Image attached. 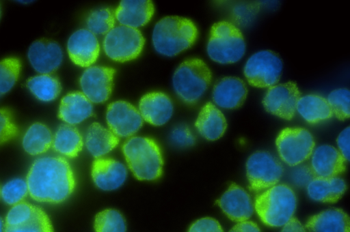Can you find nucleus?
I'll return each instance as SVG.
<instances>
[{
    "mask_svg": "<svg viewBox=\"0 0 350 232\" xmlns=\"http://www.w3.org/2000/svg\"><path fill=\"white\" fill-rule=\"evenodd\" d=\"M26 182L30 197L35 201L60 203L73 192L76 181L68 162L59 156H44L31 164Z\"/></svg>",
    "mask_w": 350,
    "mask_h": 232,
    "instance_id": "1",
    "label": "nucleus"
},
{
    "mask_svg": "<svg viewBox=\"0 0 350 232\" xmlns=\"http://www.w3.org/2000/svg\"><path fill=\"white\" fill-rule=\"evenodd\" d=\"M197 36V27L191 20L171 16L164 17L156 23L152 40L157 53L173 57L191 47Z\"/></svg>",
    "mask_w": 350,
    "mask_h": 232,
    "instance_id": "2",
    "label": "nucleus"
},
{
    "mask_svg": "<svg viewBox=\"0 0 350 232\" xmlns=\"http://www.w3.org/2000/svg\"><path fill=\"white\" fill-rule=\"evenodd\" d=\"M126 163L139 180H155L163 170V158L159 147L152 139L133 136L122 146Z\"/></svg>",
    "mask_w": 350,
    "mask_h": 232,
    "instance_id": "3",
    "label": "nucleus"
},
{
    "mask_svg": "<svg viewBox=\"0 0 350 232\" xmlns=\"http://www.w3.org/2000/svg\"><path fill=\"white\" fill-rule=\"evenodd\" d=\"M297 199L287 185L276 184L256 195L254 208L260 220L267 226H284L293 216Z\"/></svg>",
    "mask_w": 350,
    "mask_h": 232,
    "instance_id": "4",
    "label": "nucleus"
},
{
    "mask_svg": "<svg viewBox=\"0 0 350 232\" xmlns=\"http://www.w3.org/2000/svg\"><path fill=\"white\" fill-rule=\"evenodd\" d=\"M212 80L211 72L200 59L190 58L183 61L172 76V85L177 96L187 104L199 101Z\"/></svg>",
    "mask_w": 350,
    "mask_h": 232,
    "instance_id": "5",
    "label": "nucleus"
},
{
    "mask_svg": "<svg viewBox=\"0 0 350 232\" xmlns=\"http://www.w3.org/2000/svg\"><path fill=\"white\" fill-rule=\"evenodd\" d=\"M245 48L243 35L234 24L221 20L213 25L206 52L213 61L221 64L236 63L243 57Z\"/></svg>",
    "mask_w": 350,
    "mask_h": 232,
    "instance_id": "6",
    "label": "nucleus"
},
{
    "mask_svg": "<svg viewBox=\"0 0 350 232\" xmlns=\"http://www.w3.org/2000/svg\"><path fill=\"white\" fill-rule=\"evenodd\" d=\"M144 42V36L139 29L118 25L105 35L103 46L109 58L115 61L125 62L140 55Z\"/></svg>",
    "mask_w": 350,
    "mask_h": 232,
    "instance_id": "7",
    "label": "nucleus"
},
{
    "mask_svg": "<svg viewBox=\"0 0 350 232\" xmlns=\"http://www.w3.org/2000/svg\"><path fill=\"white\" fill-rule=\"evenodd\" d=\"M275 145L281 160L295 166L308 159L314 149L312 134L303 128H286L275 139Z\"/></svg>",
    "mask_w": 350,
    "mask_h": 232,
    "instance_id": "8",
    "label": "nucleus"
},
{
    "mask_svg": "<svg viewBox=\"0 0 350 232\" xmlns=\"http://www.w3.org/2000/svg\"><path fill=\"white\" fill-rule=\"evenodd\" d=\"M283 63L278 54L271 50H260L246 61L243 74L248 83L255 87L275 85L281 76Z\"/></svg>",
    "mask_w": 350,
    "mask_h": 232,
    "instance_id": "9",
    "label": "nucleus"
},
{
    "mask_svg": "<svg viewBox=\"0 0 350 232\" xmlns=\"http://www.w3.org/2000/svg\"><path fill=\"white\" fill-rule=\"evenodd\" d=\"M280 162L270 153L258 151L246 162V175L250 189L260 192L276 185L283 175Z\"/></svg>",
    "mask_w": 350,
    "mask_h": 232,
    "instance_id": "10",
    "label": "nucleus"
},
{
    "mask_svg": "<svg viewBox=\"0 0 350 232\" xmlns=\"http://www.w3.org/2000/svg\"><path fill=\"white\" fill-rule=\"evenodd\" d=\"M301 93L294 82L276 84L268 89L262 100L265 110L282 119L290 120L295 113Z\"/></svg>",
    "mask_w": 350,
    "mask_h": 232,
    "instance_id": "11",
    "label": "nucleus"
},
{
    "mask_svg": "<svg viewBox=\"0 0 350 232\" xmlns=\"http://www.w3.org/2000/svg\"><path fill=\"white\" fill-rule=\"evenodd\" d=\"M115 72V70L110 67H88L79 79L82 93L91 102H105L112 91Z\"/></svg>",
    "mask_w": 350,
    "mask_h": 232,
    "instance_id": "12",
    "label": "nucleus"
},
{
    "mask_svg": "<svg viewBox=\"0 0 350 232\" xmlns=\"http://www.w3.org/2000/svg\"><path fill=\"white\" fill-rule=\"evenodd\" d=\"M106 121L109 130L120 137L133 135L143 124L139 111L131 104L123 100L116 101L108 105Z\"/></svg>",
    "mask_w": 350,
    "mask_h": 232,
    "instance_id": "13",
    "label": "nucleus"
},
{
    "mask_svg": "<svg viewBox=\"0 0 350 232\" xmlns=\"http://www.w3.org/2000/svg\"><path fill=\"white\" fill-rule=\"evenodd\" d=\"M27 58L32 68L40 74H51L61 66L63 51L54 40L41 38L34 41L27 51Z\"/></svg>",
    "mask_w": 350,
    "mask_h": 232,
    "instance_id": "14",
    "label": "nucleus"
},
{
    "mask_svg": "<svg viewBox=\"0 0 350 232\" xmlns=\"http://www.w3.org/2000/svg\"><path fill=\"white\" fill-rule=\"evenodd\" d=\"M67 51L75 64L88 68L97 60L100 44L94 34L87 29H80L68 38Z\"/></svg>",
    "mask_w": 350,
    "mask_h": 232,
    "instance_id": "15",
    "label": "nucleus"
},
{
    "mask_svg": "<svg viewBox=\"0 0 350 232\" xmlns=\"http://www.w3.org/2000/svg\"><path fill=\"white\" fill-rule=\"evenodd\" d=\"M217 203L228 218L238 222L247 220L254 209L250 194L234 183L230 185Z\"/></svg>",
    "mask_w": 350,
    "mask_h": 232,
    "instance_id": "16",
    "label": "nucleus"
},
{
    "mask_svg": "<svg viewBox=\"0 0 350 232\" xmlns=\"http://www.w3.org/2000/svg\"><path fill=\"white\" fill-rule=\"evenodd\" d=\"M92 177L94 184L105 191L120 188L127 177V169L120 162L112 158H96L92 166Z\"/></svg>",
    "mask_w": 350,
    "mask_h": 232,
    "instance_id": "17",
    "label": "nucleus"
},
{
    "mask_svg": "<svg viewBox=\"0 0 350 232\" xmlns=\"http://www.w3.org/2000/svg\"><path fill=\"white\" fill-rule=\"evenodd\" d=\"M247 95V88L245 82L235 76H225L217 81L212 92L215 104L226 109L240 107Z\"/></svg>",
    "mask_w": 350,
    "mask_h": 232,
    "instance_id": "18",
    "label": "nucleus"
},
{
    "mask_svg": "<svg viewBox=\"0 0 350 232\" xmlns=\"http://www.w3.org/2000/svg\"><path fill=\"white\" fill-rule=\"evenodd\" d=\"M346 161L336 148L322 145L313 150L310 166L315 177H338L345 171Z\"/></svg>",
    "mask_w": 350,
    "mask_h": 232,
    "instance_id": "19",
    "label": "nucleus"
},
{
    "mask_svg": "<svg viewBox=\"0 0 350 232\" xmlns=\"http://www.w3.org/2000/svg\"><path fill=\"white\" fill-rule=\"evenodd\" d=\"M139 111L146 122L156 126L166 124L173 114V104L170 98L162 92H150L142 97Z\"/></svg>",
    "mask_w": 350,
    "mask_h": 232,
    "instance_id": "20",
    "label": "nucleus"
},
{
    "mask_svg": "<svg viewBox=\"0 0 350 232\" xmlns=\"http://www.w3.org/2000/svg\"><path fill=\"white\" fill-rule=\"evenodd\" d=\"M154 12L150 1H121L114 12L115 18L121 25L137 29L146 25Z\"/></svg>",
    "mask_w": 350,
    "mask_h": 232,
    "instance_id": "21",
    "label": "nucleus"
},
{
    "mask_svg": "<svg viewBox=\"0 0 350 232\" xmlns=\"http://www.w3.org/2000/svg\"><path fill=\"white\" fill-rule=\"evenodd\" d=\"M92 114V104L82 92H70L61 100L58 117L69 125L80 124Z\"/></svg>",
    "mask_w": 350,
    "mask_h": 232,
    "instance_id": "22",
    "label": "nucleus"
},
{
    "mask_svg": "<svg viewBox=\"0 0 350 232\" xmlns=\"http://www.w3.org/2000/svg\"><path fill=\"white\" fill-rule=\"evenodd\" d=\"M195 126L204 138L215 141L224 134L227 122L221 111L213 103L207 102L201 108Z\"/></svg>",
    "mask_w": 350,
    "mask_h": 232,
    "instance_id": "23",
    "label": "nucleus"
},
{
    "mask_svg": "<svg viewBox=\"0 0 350 232\" xmlns=\"http://www.w3.org/2000/svg\"><path fill=\"white\" fill-rule=\"evenodd\" d=\"M306 227L310 232H349V218L342 209L331 208L311 216Z\"/></svg>",
    "mask_w": 350,
    "mask_h": 232,
    "instance_id": "24",
    "label": "nucleus"
},
{
    "mask_svg": "<svg viewBox=\"0 0 350 232\" xmlns=\"http://www.w3.org/2000/svg\"><path fill=\"white\" fill-rule=\"evenodd\" d=\"M345 182L340 177H315L306 186L308 197L322 203H335L345 193Z\"/></svg>",
    "mask_w": 350,
    "mask_h": 232,
    "instance_id": "25",
    "label": "nucleus"
},
{
    "mask_svg": "<svg viewBox=\"0 0 350 232\" xmlns=\"http://www.w3.org/2000/svg\"><path fill=\"white\" fill-rule=\"evenodd\" d=\"M118 143V137L99 123H92L87 130L85 147L96 158H102L113 149Z\"/></svg>",
    "mask_w": 350,
    "mask_h": 232,
    "instance_id": "26",
    "label": "nucleus"
},
{
    "mask_svg": "<svg viewBox=\"0 0 350 232\" xmlns=\"http://www.w3.org/2000/svg\"><path fill=\"white\" fill-rule=\"evenodd\" d=\"M296 111L305 121L312 124L327 120L333 116L327 99L317 94L300 97Z\"/></svg>",
    "mask_w": 350,
    "mask_h": 232,
    "instance_id": "27",
    "label": "nucleus"
},
{
    "mask_svg": "<svg viewBox=\"0 0 350 232\" xmlns=\"http://www.w3.org/2000/svg\"><path fill=\"white\" fill-rule=\"evenodd\" d=\"M83 145L80 132L72 125H61L53 137V149L68 158L77 156L83 148Z\"/></svg>",
    "mask_w": 350,
    "mask_h": 232,
    "instance_id": "28",
    "label": "nucleus"
},
{
    "mask_svg": "<svg viewBox=\"0 0 350 232\" xmlns=\"http://www.w3.org/2000/svg\"><path fill=\"white\" fill-rule=\"evenodd\" d=\"M53 137L51 130L45 124L36 122L25 132L22 145L27 154L40 155L46 152L51 147Z\"/></svg>",
    "mask_w": 350,
    "mask_h": 232,
    "instance_id": "29",
    "label": "nucleus"
},
{
    "mask_svg": "<svg viewBox=\"0 0 350 232\" xmlns=\"http://www.w3.org/2000/svg\"><path fill=\"white\" fill-rule=\"evenodd\" d=\"M27 87L30 92L42 102L55 100L61 92L59 80L51 74H38L29 78Z\"/></svg>",
    "mask_w": 350,
    "mask_h": 232,
    "instance_id": "30",
    "label": "nucleus"
},
{
    "mask_svg": "<svg viewBox=\"0 0 350 232\" xmlns=\"http://www.w3.org/2000/svg\"><path fill=\"white\" fill-rule=\"evenodd\" d=\"M95 232H126V222L120 212L107 209L100 212L94 219Z\"/></svg>",
    "mask_w": 350,
    "mask_h": 232,
    "instance_id": "31",
    "label": "nucleus"
},
{
    "mask_svg": "<svg viewBox=\"0 0 350 232\" xmlns=\"http://www.w3.org/2000/svg\"><path fill=\"white\" fill-rule=\"evenodd\" d=\"M21 69V61L16 57H7L0 61V98L13 88Z\"/></svg>",
    "mask_w": 350,
    "mask_h": 232,
    "instance_id": "32",
    "label": "nucleus"
},
{
    "mask_svg": "<svg viewBox=\"0 0 350 232\" xmlns=\"http://www.w3.org/2000/svg\"><path fill=\"white\" fill-rule=\"evenodd\" d=\"M115 18L114 12L110 8L94 10L88 16V29L94 35L107 34L114 27Z\"/></svg>",
    "mask_w": 350,
    "mask_h": 232,
    "instance_id": "33",
    "label": "nucleus"
},
{
    "mask_svg": "<svg viewBox=\"0 0 350 232\" xmlns=\"http://www.w3.org/2000/svg\"><path fill=\"white\" fill-rule=\"evenodd\" d=\"M3 232H53V229L48 215L37 207L29 221L16 227L5 226Z\"/></svg>",
    "mask_w": 350,
    "mask_h": 232,
    "instance_id": "34",
    "label": "nucleus"
},
{
    "mask_svg": "<svg viewBox=\"0 0 350 232\" xmlns=\"http://www.w3.org/2000/svg\"><path fill=\"white\" fill-rule=\"evenodd\" d=\"M327 101L334 115L340 120L350 116V92L348 89L340 88L332 91Z\"/></svg>",
    "mask_w": 350,
    "mask_h": 232,
    "instance_id": "35",
    "label": "nucleus"
},
{
    "mask_svg": "<svg viewBox=\"0 0 350 232\" xmlns=\"http://www.w3.org/2000/svg\"><path fill=\"white\" fill-rule=\"evenodd\" d=\"M29 193L26 180L17 178L5 183L1 188V197L3 201L11 205L23 201Z\"/></svg>",
    "mask_w": 350,
    "mask_h": 232,
    "instance_id": "36",
    "label": "nucleus"
},
{
    "mask_svg": "<svg viewBox=\"0 0 350 232\" xmlns=\"http://www.w3.org/2000/svg\"><path fill=\"white\" fill-rule=\"evenodd\" d=\"M37 206L22 201L8 211L5 218V226L16 227L29 221L35 214Z\"/></svg>",
    "mask_w": 350,
    "mask_h": 232,
    "instance_id": "37",
    "label": "nucleus"
},
{
    "mask_svg": "<svg viewBox=\"0 0 350 232\" xmlns=\"http://www.w3.org/2000/svg\"><path fill=\"white\" fill-rule=\"evenodd\" d=\"M18 132L12 111L7 108H0V145L14 139Z\"/></svg>",
    "mask_w": 350,
    "mask_h": 232,
    "instance_id": "38",
    "label": "nucleus"
},
{
    "mask_svg": "<svg viewBox=\"0 0 350 232\" xmlns=\"http://www.w3.org/2000/svg\"><path fill=\"white\" fill-rule=\"evenodd\" d=\"M172 143L181 147H189L195 143V137L189 128L185 125L174 128L170 135Z\"/></svg>",
    "mask_w": 350,
    "mask_h": 232,
    "instance_id": "39",
    "label": "nucleus"
},
{
    "mask_svg": "<svg viewBox=\"0 0 350 232\" xmlns=\"http://www.w3.org/2000/svg\"><path fill=\"white\" fill-rule=\"evenodd\" d=\"M291 173L292 182L297 186L304 187L315 177L310 166L298 164Z\"/></svg>",
    "mask_w": 350,
    "mask_h": 232,
    "instance_id": "40",
    "label": "nucleus"
},
{
    "mask_svg": "<svg viewBox=\"0 0 350 232\" xmlns=\"http://www.w3.org/2000/svg\"><path fill=\"white\" fill-rule=\"evenodd\" d=\"M188 232H223V229L217 220L206 217L194 222Z\"/></svg>",
    "mask_w": 350,
    "mask_h": 232,
    "instance_id": "41",
    "label": "nucleus"
},
{
    "mask_svg": "<svg viewBox=\"0 0 350 232\" xmlns=\"http://www.w3.org/2000/svg\"><path fill=\"white\" fill-rule=\"evenodd\" d=\"M349 138L350 128L348 126L339 134L336 139L338 150L347 161L349 160Z\"/></svg>",
    "mask_w": 350,
    "mask_h": 232,
    "instance_id": "42",
    "label": "nucleus"
},
{
    "mask_svg": "<svg viewBox=\"0 0 350 232\" xmlns=\"http://www.w3.org/2000/svg\"><path fill=\"white\" fill-rule=\"evenodd\" d=\"M228 232H260L258 226L252 221L238 222Z\"/></svg>",
    "mask_w": 350,
    "mask_h": 232,
    "instance_id": "43",
    "label": "nucleus"
},
{
    "mask_svg": "<svg viewBox=\"0 0 350 232\" xmlns=\"http://www.w3.org/2000/svg\"><path fill=\"white\" fill-rule=\"evenodd\" d=\"M282 227L280 232H306L303 224L293 217Z\"/></svg>",
    "mask_w": 350,
    "mask_h": 232,
    "instance_id": "44",
    "label": "nucleus"
},
{
    "mask_svg": "<svg viewBox=\"0 0 350 232\" xmlns=\"http://www.w3.org/2000/svg\"><path fill=\"white\" fill-rule=\"evenodd\" d=\"M4 227H5L4 222L2 220V218L0 217V232H3Z\"/></svg>",
    "mask_w": 350,
    "mask_h": 232,
    "instance_id": "45",
    "label": "nucleus"
},
{
    "mask_svg": "<svg viewBox=\"0 0 350 232\" xmlns=\"http://www.w3.org/2000/svg\"><path fill=\"white\" fill-rule=\"evenodd\" d=\"M1 6H0V18H1Z\"/></svg>",
    "mask_w": 350,
    "mask_h": 232,
    "instance_id": "46",
    "label": "nucleus"
},
{
    "mask_svg": "<svg viewBox=\"0 0 350 232\" xmlns=\"http://www.w3.org/2000/svg\"><path fill=\"white\" fill-rule=\"evenodd\" d=\"M0 197H1V188H0Z\"/></svg>",
    "mask_w": 350,
    "mask_h": 232,
    "instance_id": "47",
    "label": "nucleus"
}]
</instances>
